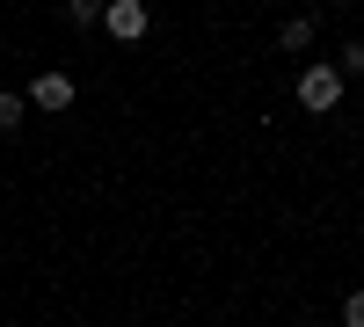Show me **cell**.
<instances>
[{
  "label": "cell",
  "instance_id": "3957f363",
  "mask_svg": "<svg viewBox=\"0 0 364 327\" xmlns=\"http://www.w3.org/2000/svg\"><path fill=\"white\" fill-rule=\"evenodd\" d=\"M29 102H37V109H73V80L66 73H37V80H29Z\"/></svg>",
  "mask_w": 364,
  "mask_h": 327
},
{
  "label": "cell",
  "instance_id": "ba28073f",
  "mask_svg": "<svg viewBox=\"0 0 364 327\" xmlns=\"http://www.w3.org/2000/svg\"><path fill=\"white\" fill-rule=\"evenodd\" d=\"M343 320H350V327H364V291H357V299L343 306Z\"/></svg>",
  "mask_w": 364,
  "mask_h": 327
},
{
  "label": "cell",
  "instance_id": "8992f818",
  "mask_svg": "<svg viewBox=\"0 0 364 327\" xmlns=\"http://www.w3.org/2000/svg\"><path fill=\"white\" fill-rule=\"evenodd\" d=\"M22 109H29V95H0V131H15V124H22Z\"/></svg>",
  "mask_w": 364,
  "mask_h": 327
},
{
  "label": "cell",
  "instance_id": "277c9868",
  "mask_svg": "<svg viewBox=\"0 0 364 327\" xmlns=\"http://www.w3.org/2000/svg\"><path fill=\"white\" fill-rule=\"evenodd\" d=\"M306 44H314V15H291L277 29V51H306Z\"/></svg>",
  "mask_w": 364,
  "mask_h": 327
},
{
  "label": "cell",
  "instance_id": "7a4b0ae2",
  "mask_svg": "<svg viewBox=\"0 0 364 327\" xmlns=\"http://www.w3.org/2000/svg\"><path fill=\"white\" fill-rule=\"evenodd\" d=\"M146 22H154V15H146V0H102V29H109L117 44H139Z\"/></svg>",
  "mask_w": 364,
  "mask_h": 327
},
{
  "label": "cell",
  "instance_id": "52a82bcc",
  "mask_svg": "<svg viewBox=\"0 0 364 327\" xmlns=\"http://www.w3.org/2000/svg\"><path fill=\"white\" fill-rule=\"evenodd\" d=\"M343 73H364V44H343Z\"/></svg>",
  "mask_w": 364,
  "mask_h": 327
},
{
  "label": "cell",
  "instance_id": "6da1fadb",
  "mask_svg": "<svg viewBox=\"0 0 364 327\" xmlns=\"http://www.w3.org/2000/svg\"><path fill=\"white\" fill-rule=\"evenodd\" d=\"M336 102H343V73H336V66H306V73H299V109L328 116Z\"/></svg>",
  "mask_w": 364,
  "mask_h": 327
},
{
  "label": "cell",
  "instance_id": "5b68a950",
  "mask_svg": "<svg viewBox=\"0 0 364 327\" xmlns=\"http://www.w3.org/2000/svg\"><path fill=\"white\" fill-rule=\"evenodd\" d=\"M66 15H73L80 29H95V22H102V0H66Z\"/></svg>",
  "mask_w": 364,
  "mask_h": 327
}]
</instances>
